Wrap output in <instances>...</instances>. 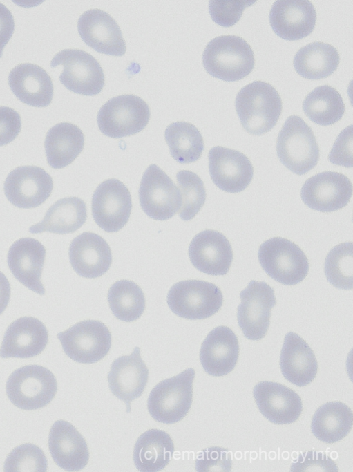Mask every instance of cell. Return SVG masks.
<instances>
[{"instance_id": "cell-1", "label": "cell", "mask_w": 353, "mask_h": 472, "mask_svg": "<svg viewBox=\"0 0 353 472\" xmlns=\"http://www.w3.org/2000/svg\"><path fill=\"white\" fill-rule=\"evenodd\" d=\"M235 107L243 129L256 135L265 134L276 124L282 111V100L271 84L253 82L238 93Z\"/></svg>"}, {"instance_id": "cell-2", "label": "cell", "mask_w": 353, "mask_h": 472, "mask_svg": "<svg viewBox=\"0 0 353 472\" xmlns=\"http://www.w3.org/2000/svg\"><path fill=\"white\" fill-rule=\"evenodd\" d=\"M202 64L213 77L236 82L249 75L255 65L250 45L236 35H222L211 39L202 54Z\"/></svg>"}, {"instance_id": "cell-3", "label": "cell", "mask_w": 353, "mask_h": 472, "mask_svg": "<svg viewBox=\"0 0 353 472\" xmlns=\"http://www.w3.org/2000/svg\"><path fill=\"white\" fill-rule=\"evenodd\" d=\"M277 155L289 170L303 175L319 160V148L312 128L298 115L289 116L280 131Z\"/></svg>"}, {"instance_id": "cell-4", "label": "cell", "mask_w": 353, "mask_h": 472, "mask_svg": "<svg viewBox=\"0 0 353 472\" xmlns=\"http://www.w3.org/2000/svg\"><path fill=\"white\" fill-rule=\"evenodd\" d=\"M195 375L193 368H188L161 381L152 389L148 397L147 408L155 420L171 424L186 416L192 404Z\"/></svg>"}, {"instance_id": "cell-5", "label": "cell", "mask_w": 353, "mask_h": 472, "mask_svg": "<svg viewBox=\"0 0 353 472\" xmlns=\"http://www.w3.org/2000/svg\"><path fill=\"white\" fill-rule=\"evenodd\" d=\"M57 383L54 375L39 365H28L15 370L8 377L6 393L19 408L36 410L48 404L55 396Z\"/></svg>"}, {"instance_id": "cell-6", "label": "cell", "mask_w": 353, "mask_h": 472, "mask_svg": "<svg viewBox=\"0 0 353 472\" xmlns=\"http://www.w3.org/2000/svg\"><path fill=\"white\" fill-rule=\"evenodd\" d=\"M258 258L266 274L283 285L298 284L308 274L309 264L304 252L284 238L274 237L263 242Z\"/></svg>"}, {"instance_id": "cell-7", "label": "cell", "mask_w": 353, "mask_h": 472, "mask_svg": "<svg viewBox=\"0 0 353 472\" xmlns=\"http://www.w3.org/2000/svg\"><path fill=\"white\" fill-rule=\"evenodd\" d=\"M146 102L135 95H121L108 100L99 109L97 125L105 135L120 138L142 131L150 119Z\"/></svg>"}, {"instance_id": "cell-8", "label": "cell", "mask_w": 353, "mask_h": 472, "mask_svg": "<svg viewBox=\"0 0 353 472\" xmlns=\"http://www.w3.org/2000/svg\"><path fill=\"white\" fill-rule=\"evenodd\" d=\"M223 295L213 283L186 280L174 284L167 294V303L176 315L191 320L207 319L222 307Z\"/></svg>"}, {"instance_id": "cell-9", "label": "cell", "mask_w": 353, "mask_h": 472, "mask_svg": "<svg viewBox=\"0 0 353 472\" xmlns=\"http://www.w3.org/2000/svg\"><path fill=\"white\" fill-rule=\"evenodd\" d=\"M63 66L60 82L69 91L82 95L93 96L104 86L103 70L97 59L88 53L77 49H64L50 62L55 68Z\"/></svg>"}, {"instance_id": "cell-10", "label": "cell", "mask_w": 353, "mask_h": 472, "mask_svg": "<svg viewBox=\"0 0 353 472\" xmlns=\"http://www.w3.org/2000/svg\"><path fill=\"white\" fill-rule=\"evenodd\" d=\"M66 355L81 364H93L104 358L111 347V334L102 322L85 320L57 334Z\"/></svg>"}, {"instance_id": "cell-11", "label": "cell", "mask_w": 353, "mask_h": 472, "mask_svg": "<svg viewBox=\"0 0 353 472\" xmlns=\"http://www.w3.org/2000/svg\"><path fill=\"white\" fill-rule=\"evenodd\" d=\"M141 208L150 218L165 220L178 212L181 196L171 178L156 164L145 170L139 188Z\"/></svg>"}, {"instance_id": "cell-12", "label": "cell", "mask_w": 353, "mask_h": 472, "mask_svg": "<svg viewBox=\"0 0 353 472\" xmlns=\"http://www.w3.org/2000/svg\"><path fill=\"white\" fill-rule=\"evenodd\" d=\"M237 310L238 325L244 336L258 341L267 334L271 310L276 303L274 290L263 281H251L240 293Z\"/></svg>"}, {"instance_id": "cell-13", "label": "cell", "mask_w": 353, "mask_h": 472, "mask_svg": "<svg viewBox=\"0 0 353 472\" xmlns=\"http://www.w3.org/2000/svg\"><path fill=\"white\" fill-rule=\"evenodd\" d=\"M92 215L97 225L107 232L120 230L128 221L132 209L128 188L117 179L103 181L91 201Z\"/></svg>"}, {"instance_id": "cell-14", "label": "cell", "mask_w": 353, "mask_h": 472, "mask_svg": "<svg viewBox=\"0 0 353 472\" xmlns=\"http://www.w3.org/2000/svg\"><path fill=\"white\" fill-rule=\"evenodd\" d=\"M53 182L44 169L37 166H21L13 169L4 182V193L14 206L35 208L51 194Z\"/></svg>"}, {"instance_id": "cell-15", "label": "cell", "mask_w": 353, "mask_h": 472, "mask_svg": "<svg viewBox=\"0 0 353 472\" xmlns=\"http://www.w3.org/2000/svg\"><path fill=\"white\" fill-rule=\"evenodd\" d=\"M352 193V185L345 175L324 171L308 178L302 187L300 196L309 208L321 212H332L344 207Z\"/></svg>"}, {"instance_id": "cell-16", "label": "cell", "mask_w": 353, "mask_h": 472, "mask_svg": "<svg viewBox=\"0 0 353 472\" xmlns=\"http://www.w3.org/2000/svg\"><path fill=\"white\" fill-rule=\"evenodd\" d=\"M208 160L211 180L221 190L238 193L250 184L254 168L249 158L241 152L216 146L209 151Z\"/></svg>"}, {"instance_id": "cell-17", "label": "cell", "mask_w": 353, "mask_h": 472, "mask_svg": "<svg viewBox=\"0 0 353 472\" xmlns=\"http://www.w3.org/2000/svg\"><path fill=\"white\" fill-rule=\"evenodd\" d=\"M77 30L86 45L98 53L121 57L126 53V44L115 20L99 9H90L82 14Z\"/></svg>"}, {"instance_id": "cell-18", "label": "cell", "mask_w": 353, "mask_h": 472, "mask_svg": "<svg viewBox=\"0 0 353 472\" xmlns=\"http://www.w3.org/2000/svg\"><path fill=\"white\" fill-rule=\"evenodd\" d=\"M316 12L307 0H278L269 12V23L273 31L288 41L302 39L314 30Z\"/></svg>"}, {"instance_id": "cell-19", "label": "cell", "mask_w": 353, "mask_h": 472, "mask_svg": "<svg viewBox=\"0 0 353 472\" xmlns=\"http://www.w3.org/2000/svg\"><path fill=\"white\" fill-rule=\"evenodd\" d=\"M253 395L262 415L276 424L296 422L303 410L299 395L280 383L260 381L254 386Z\"/></svg>"}, {"instance_id": "cell-20", "label": "cell", "mask_w": 353, "mask_h": 472, "mask_svg": "<svg viewBox=\"0 0 353 472\" xmlns=\"http://www.w3.org/2000/svg\"><path fill=\"white\" fill-rule=\"evenodd\" d=\"M148 378L149 369L141 358L139 347L129 355L114 360L107 377L111 391L126 403L127 413L131 411V402L142 395Z\"/></svg>"}, {"instance_id": "cell-21", "label": "cell", "mask_w": 353, "mask_h": 472, "mask_svg": "<svg viewBox=\"0 0 353 472\" xmlns=\"http://www.w3.org/2000/svg\"><path fill=\"white\" fill-rule=\"evenodd\" d=\"M189 256L199 271L222 276L230 269L233 251L229 241L222 234L207 229L193 237L189 247Z\"/></svg>"}, {"instance_id": "cell-22", "label": "cell", "mask_w": 353, "mask_h": 472, "mask_svg": "<svg viewBox=\"0 0 353 472\" xmlns=\"http://www.w3.org/2000/svg\"><path fill=\"white\" fill-rule=\"evenodd\" d=\"M45 258L46 249L39 240L22 238L10 246L7 261L17 280L29 290L43 295L46 291L41 279Z\"/></svg>"}, {"instance_id": "cell-23", "label": "cell", "mask_w": 353, "mask_h": 472, "mask_svg": "<svg viewBox=\"0 0 353 472\" xmlns=\"http://www.w3.org/2000/svg\"><path fill=\"white\" fill-rule=\"evenodd\" d=\"M48 332L45 325L32 317L14 321L6 329L0 348V357L31 358L46 347Z\"/></svg>"}, {"instance_id": "cell-24", "label": "cell", "mask_w": 353, "mask_h": 472, "mask_svg": "<svg viewBox=\"0 0 353 472\" xmlns=\"http://www.w3.org/2000/svg\"><path fill=\"white\" fill-rule=\"evenodd\" d=\"M69 260L75 272L85 278L104 274L112 263L111 250L106 241L93 232H84L70 243Z\"/></svg>"}, {"instance_id": "cell-25", "label": "cell", "mask_w": 353, "mask_h": 472, "mask_svg": "<svg viewBox=\"0 0 353 472\" xmlns=\"http://www.w3.org/2000/svg\"><path fill=\"white\" fill-rule=\"evenodd\" d=\"M48 446L54 462L68 471L84 469L89 460V451L83 436L65 420H57L52 426Z\"/></svg>"}, {"instance_id": "cell-26", "label": "cell", "mask_w": 353, "mask_h": 472, "mask_svg": "<svg viewBox=\"0 0 353 472\" xmlns=\"http://www.w3.org/2000/svg\"><path fill=\"white\" fill-rule=\"evenodd\" d=\"M239 356V343L229 328H213L203 341L200 360L204 371L216 377L224 376L235 368Z\"/></svg>"}, {"instance_id": "cell-27", "label": "cell", "mask_w": 353, "mask_h": 472, "mask_svg": "<svg viewBox=\"0 0 353 472\" xmlns=\"http://www.w3.org/2000/svg\"><path fill=\"white\" fill-rule=\"evenodd\" d=\"M8 84L17 98L29 106L46 107L52 102L51 77L36 64L25 63L15 66L9 73Z\"/></svg>"}, {"instance_id": "cell-28", "label": "cell", "mask_w": 353, "mask_h": 472, "mask_svg": "<svg viewBox=\"0 0 353 472\" xmlns=\"http://www.w3.org/2000/svg\"><path fill=\"white\" fill-rule=\"evenodd\" d=\"M280 368L283 377L292 384L305 386L315 378L318 363L315 355L298 334H285L280 355Z\"/></svg>"}, {"instance_id": "cell-29", "label": "cell", "mask_w": 353, "mask_h": 472, "mask_svg": "<svg viewBox=\"0 0 353 472\" xmlns=\"http://www.w3.org/2000/svg\"><path fill=\"white\" fill-rule=\"evenodd\" d=\"M84 135L76 125L61 122L51 127L44 140L48 164L53 169H62L71 164L82 151Z\"/></svg>"}, {"instance_id": "cell-30", "label": "cell", "mask_w": 353, "mask_h": 472, "mask_svg": "<svg viewBox=\"0 0 353 472\" xmlns=\"http://www.w3.org/2000/svg\"><path fill=\"white\" fill-rule=\"evenodd\" d=\"M174 444L164 431L150 429L136 441L133 459L136 469L142 472H156L164 469L174 453Z\"/></svg>"}, {"instance_id": "cell-31", "label": "cell", "mask_w": 353, "mask_h": 472, "mask_svg": "<svg viewBox=\"0 0 353 472\" xmlns=\"http://www.w3.org/2000/svg\"><path fill=\"white\" fill-rule=\"evenodd\" d=\"M87 218L85 202L78 197H66L56 201L46 212L41 221L30 227L29 232H49L57 234L73 233Z\"/></svg>"}, {"instance_id": "cell-32", "label": "cell", "mask_w": 353, "mask_h": 472, "mask_svg": "<svg viewBox=\"0 0 353 472\" xmlns=\"http://www.w3.org/2000/svg\"><path fill=\"white\" fill-rule=\"evenodd\" d=\"M340 55L332 45L316 41L302 47L294 55L293 65L296 73L305 79L327 77L337 68Z\"/></svg>"}, {"instance_id": "cell-33", "label": "cell", "mask_w": 353, "mask_h": 472, "mask_svg": "<svg viewBox=\"0 0 353 472\" xmlns=\"http://www.w3.org/2000/svg\"><path fill=\"white\" fill-rule=\"evenodd\" d=\"M352 411L341 402H327L313 415L311 430L319 440L332 444L344 438L352 426Z\"/></svg>"}, {"instance_id": "cell-34", "label": "cell", "mask_w": 353, "mask_h": 472, "mask_svg": "<svg viewBox=\"0 0 353 472\" xmlns=\"http://www.w3.org/2000/svg\"><path fill=\"white\" fill-rule=\"evenodd\" d=\"M303 110L313 122L329 126L342 118L345 107L341 94L333 87L323 85L306 95Z\"/></svg>"}, {"instance_id": "cell-35", "label": "cell", "mask_w": 353, "mask_h": 472, "mask_svg": "<svg viewBox=\"0 0 353 472\" xmlns=\"http://www.w3.org/2000/svg\"><path fill=\"white\" fill-rule=\"evenodd\" d=\"M164 137L171 155L177 162L191 163L202 155L203 138L193 124L186 122L172 123L166 128Z\"/></svg>"}, {"instance_id": "cell-36", "label": "cell", "mask_w": 353, "mask_h": 472, "mask_svg": "<svg viewBox=\"0 0 353 472\" xmlns=\"http://www.w3.org/2000/svg\"><path fill=\"white\" fill-rule=\"evenodd\" d=\"M108 301L113 315L126 322L139 319L146 305L142 289L129 280H120L114 283L109 288Z\"/></svg>"}, {"instance_id": "cell-37", "label": "cell", "mask_w": 353, "mask_h": 472, "mask_svg": "<svg viewBox=\"0 0 353 472\" xmlns=\"http://www.w3.org/2000/svg\"><path fill=\"white\" fill-rule=\"evenodd\" d=\"M353 245L352 242L341 243L327 254L324 272L327 281L335 287L342 290L352 288Z\"/></svg>"}, {"instance_id": "cell-38", "label": "cell", "mask_w": 353, "mask_h": 472, "mask_svg": "<svg viewBox=\"0 0 353 472\" xmlns=\"http://www.w3.org/2000/svg\"><path fill=\"white\" fill-rule=\"evenodd\" d=\"M181 196L178 214L182 220L192 219L205 202L206 190L202 179L194 172L182 170L176 174Z\"/></svg>"}, {"instance_id": "cell-39", "label": "cell", "mask_w": 353, "mask_h": 472, "mask_svg": "<svg viewBox=\"0 0 353 472\" xmlns=\"http://www.w3.org/2000/svg\"><path fill=\"white\" fill-rule=\"evenodd\" d=\"M48 461L43 451L37 446L26 443L15 447L8 455L4 471H47Z\"/></svg>"}, {"instance_id": "cell-40", "label": "cell", "mask_w": 353, "mask_h": 472, "mask_svg": "<svg viewBox=\"0 0 353 472\" xmlns=\"http://www.w3.org/2000/svg\"><path fill=\"white\" fill-rule=\"evenodd\" d=\"M256 1L213 0L209 1V11L212 20L218 25L230 27L240 20L245 8Z\"/></svg>"}, {"instance_id": "cell-41", "label": "cell", "mask_w": 353, "mask_h": 472, "mask_svg": "<svg viewBox=\"0 0 353 472\" xmlns=\"http://www.w3.org/2000/svg\"><path fill=\"white\" fill-rule=\"evenodd\" d=\"M231 464L229 450L213 446L200 451L195 460V469L200 472L230 471Z\"/></svg>"}, {"instance_id": "cell-42", "label": "cell", "mask_w": 353, "mask_h": 472, "mask_svg": "<svg viewBox=\"0 0 353 472\" xmlns=\"http://www.w3.org/2000/svg\"><path fill=\"white\" fill-rule=\"evenodd\" d=\"M291 471H338L335 462L322 452L307 451L300 453L296 462L292 464Z\"/></svg>"}, {"instance_id": "cell-43", "label": "cell", "mask_w": 353, "mask_h": 472, "mask_svg": "<svg viewBox=\"0 0 353 472\" xmlns=\"http://www.w3.org/2000/svg\"><path fill=\"white\" fill-rule=\"evenodd\" d=\"M328 160L336 165L352 167V125L340 133L329 153Z\"/></svg>"}, {"instance_id": "cell-44", "label": "cell", "mask_w": 353, "mask_h": 472, "mask_svg": "<svg viewBox=\"0 0 353 472\" xmlns=\"http://www.w3.org/2000/svg\"><path fill=\"white\" fill-rule=\"evenodd\" d=\"M21 120L19 113L8 106H0V147L12 142L19 134Z\"/></svg>"}, {"instance_id": "cell-45", "label": "cell", "mask_w": 353, "mask_h": 472, "mask_svg": "<svg viewBox=\"0 0 353 472\" xmlns=\"http://www.w3.org/2000/svg\"><path fill=\"white\" fill-rule=\"evenodd\" d=\"M15 30V21L10 10L0 2V58Z\"/></svg>"}, {"instance_id": "cell-46", "label": "cell", "mask_w": 353, "mask_h": 472, "mask_svg": "<svg viewBox=\"0 0 353 472\" xmlns=\"http://www.w3.org/2000/svg\"><path fill=\"white\" fill-rule=\"evenodd\" d=\"M10 297V285L3 272L0 271V315L6 310Z\"/></svg>"}]
</instances>
